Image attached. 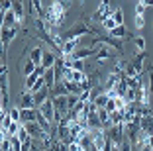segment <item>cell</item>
<instances>
[{
	"label": "cell",
	"instance_id": "cell-15",
	"mask_svg": "<svg viewBox=\"0 0 153 151\" xmlns=\"http://www.w3.org/2000/svg\"><path fill=\"white\" fill-rule=\"evenodd\" d=\"M145 69H147V79H149V92L153 94V69H151V63H145Z\"/></svg>",
	"mask_w": 153,
	"mask_h": 151
},
{
	"label": "cell",
	"instance_id": "cell-7",
	"mask_svg": "<svg viewBox=\"0 0 153 151\" xmlns=\"http://www.w3.org/2000/svg\"><path fill=\"white\" fill-rule=\"evenodd\" d=\"M108 36H110V37H114V39H124V37H128L130 33H128L126 26H116L112 31H108Z\"/></svg>",
	"mask_w": 153,
	"mask_h": 151
},
{
	"label": "cell",
	"instance_id": "cell-1",
	"mask_svg": "<svg viewBox=\"0 0 153 151\" xmlns=\"http://www.w3.org/2000/svg\"><path fill=\"white\" fill-rule=\"evenodd\" d=\"M18 106L22 108H37L36 106V92H32V90H24L22 94H20V100H18Z\"/></svg>",
	"mask_w": 153,
	"mask_h": 151
},
{
	"label": "cell",
	"instance_id": "cell-14",
	"mask_svg": "<svg viewBox=\"0 0 153 151\" xmlns=\"http://www.w3.org/2000/svg\"><path fill=\"white\" fill-rule=\"evenodd\" d=\"M134 26H135V30H143V28H145V16H141V14H135Z\"/></svg>",
	"mask_w": 153,
	"mask_h": 151
},
{
	"label": "cell",
	"instance_id": "cell-3",
	"mask_svg": "<svg viewBox=\"0 0 153 151\" xmlns=\"http://www.w3.org/2000/svg\"><path fill=\"white\" fill-rule=\"evenodd\" d=\"M140 129L147 135H153V116H143L140 118Z\"/></svg>",
	"mask_w": 153,
	"mask_h": 151
},
{
	"label": "cell",
	"instance_id": "cell-17",
	"mask_svg": "<svg viewBox=\"0 0 153 151\" xmlns=\"http://www.w3.org/2000/svg\"><path fill=\"white\" fill-rule=\"evenodd\" d=\"M104 108H106V110H108L110 114H112V112H116V110H118L116 98H114V96H110V100H108V102H106V106H104Z\"/></svg>",
	"mask_w": 153,
	"mask_h": 151
},
{
	"label": "cell",
	"instance_id": "cell-9",
	"mask_svg": "<svg viewBox=\"0 0 153 151\" xmlns=\"http://www.w3.org/2000/svg\"><path fill=\"white\" fill-rule=\"evenodd\" d=\"M131 41H134V47H135V51H137V53H143L145 49H147V43H145V37H141V36H135Z\"/></svg>",
	"mask_w": 153,
	"mask_h": 151
},
{
	"label": "cell",
	"instance_id": "cell-16",
	"mask_svg": "<svg viewBox=\"0 0 153 151\" xmlns=\"http://www.w3.org/2000/svg\"><path fill=\"white\" fill-rule=\"evenodd\" d=\"M12 10L16 12V16H18V18H22V16H24V10H22V0H14Z\"/></svg>",
	"mask_w": 153,
	"mask_h": 151
},
{
	"label": "cell",
	"instance_id": "cell-13",
	"mask_svg": "<svg viewBox=\"0 0 153 151\" xmlns=\"http://www.w3.org/2000/svg\"><path fill=\"white\" fill-rule=\"evenodd\" d=\"M114 20H116V24L118 26H124V10L122 8H116V10H112V14H110Z\"/></svg>",
	"mask_w": 153,
	"mask_h": 151
},
{
	"label": "cell",
	"instance_id": "cell-4",
	"mask_svg": "<svg viewBox=\"0 0 153 151\" xmlns=\"http://www.w3.org/2000/svg\"><path fill=\"white\" fill-rule=\"evenodd\" d=\"M55 63H57V55L53 51H43V59H41V67L45 69H53Z\"/></svg>",
	"mask_w": 153,
	"mask_h": 151
},
{
	"label": "cell",
	"instance_id": "cell-20",
	"mask_svg": "<svg viewBox=\"0 0 153 151\" xmlns=\"http://www.w3.org/2000/svg\"><path fill=\"white\" fill-rule=\"evenodd\" d=\"M51 2H55V0H51Z\"/></svg>",
	"mask_w": 153,
	"mask_h": 151
},
{
	"label": "cell",
	"instance_id": "cell-5",
	"mask_svg": "<svg viewBox=\"0 0 153 151\" xmlns=\"http://www.w3.org/2000/svg\"><path fill=\"white\" fill-rule=\"evenodd\" d=\"M37 120V108H24L22 110V124Z\"/></svg>",
	"mask_w": 153,
	"mask_h": 151
},
{
	"label": "cell",
	"instance_id": "cell-10",
	"mask_svg": "<svg viewBox=\"0 0 153 151\" xmlns=\"http://www.w3.org/2000/svg\"><path fill=\"white\" fill-rule=\"evenodd\" d=\"M37 79H39V75H37V73H32V75H27V77H26V80H24V89H26V90H32L33 86H36Z\"/></svg>",
	"mask_w": 153,
	"mask_h": 151
},
{
	"label": "cell",
	"instance_id": "cell-12",
	"mask_svg": "<svg viewBox=\"0 0 153 151\" xmlns=\"http://www.w3.org/2000/svg\"><path fill=\"white\" fill-rule=\"evenodd\" d=\"M116 26H118V24H116V20H114L112 16H106V18L102 20V28H104L106 31H112Z\"/></svg>",
	"mask_w": 153,
	"mask_h": 151
},
{
	"label": "cell",
	"instance_id": "cell-6",
	"mask_svg": "<svg viewBox=\"0 0 153 151\" xmlns=\"http://www.w3.org/2000/svg\"><path fill=\"white\" fill-rule=\"evenodd\" d=\"M41 59H43V49H41L39 45L32 47V51H30V61H33L37 67H39L41 65Z\"/></svg>",
	"mask_w": 153,
	"mask_h": 151
},
{
	"label": "cell",
	"instance_id": "cell-18",
	"mask_svg": "<svg viewBox=\"0 0 153 151\" xmlns=\"http://www.w3.org/2000/svg\"><path fill=\"white\" fill-rule=\"evenodd\" d=\"M145 8H147V6H145L143 2H140V0H137V4H135V14H141V16H145Z\"/></svg>",
	"mask_w": 153,
	"mask_h": 151
},
{
	"label": "cell",
	"instance_id": "cell-11",
	"mask_svg": "<svg viewBox=\"0 0 153 151\" xmlns=\"http://www.w3.org/2000/svg\"><path fill=\"white\" fill-rule=\"evenodd\" d=\"M36 69H37V65H36V63H33V61H30V59H27V61L26 63H24V67H22V75H32V73H36Z\"/></svg>",
	"mask_w": 153,
	"mask_h": 151
},
{
	"label": "cell",
	"instance_id": "cell-19",
	"mask_svg": "<svg viewBox=\"0 0 153 151\" xmlns=\"http://www.w3.org/2000/svg\"><path fill=\"white\" fill-rule=\"evenodd\" d=\"M140 2H143L145 6H153V0H140Z\"/></svg>",
	"mask_w": 153,
	"mask_h": 151
},
{
	"label": "cell",
	"instance_id": "cell-8",
	"mask_svg": "<svg viewBox=\"0 0 153 151\" xmlns=\"http://www.w3.org/2000/svg\"><path fill=\"white\" fill-rule=\"evenodd\" d=\"M108 100H110V92H108V90H104V92H100L98 96H96L94 100H92V104H94L96 108H104Z\"/></svg>",
	"mask_w": 153,
	"mask_h": 151
},
{
	"label": "cell",
	"instance_id": "cell-2",
	"mask_svg": "<svg viewBox=\"0 0 153 151\" xmlns=\"http://www.w3.org/2000/svg\"><path fill=\"white\" fill-rule=\"evenodd\" d=\"M16 36H18V28H2V47L6 49Z\"/></svg>",
	"mask_w": 153,
	"mask_h": 151
}]
</instances>
